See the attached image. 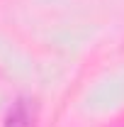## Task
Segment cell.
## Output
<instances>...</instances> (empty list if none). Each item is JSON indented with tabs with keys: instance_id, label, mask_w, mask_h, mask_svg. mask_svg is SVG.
Segmentation results:
<instances>
[{
	"instance_id": "1",
	"label": "cell",
	"mask_w": 124,
	"mask_h": 127,
	"mask_svg": "<svg viewBox=\"0 0 124 127\" xmlns=\"http://www.w3.org/2000/svg\"><path fill=\"white\" fill-rule=\"evenodd\" d=\"M2 127H37V108L27 98H20L7 110L5 125Z\"/></svg>"
}]
</instances>
